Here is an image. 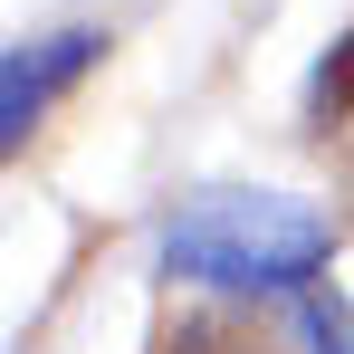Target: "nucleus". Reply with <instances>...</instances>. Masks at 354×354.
Here are the masks:
<instances>
[{
    "instance_id": "1",
    "label": "nucleus",
    "mask_w": 354,
    "mask_h": 354,
    "mask_svg": "<svg viewBox=\"0 0 354 354\" xmlns=\"http://www.w3.org/2000/svg\"><path fill=\"white\" fill-rule=\"evenodd\" d=\"M335 249V221L288 192H201L163 230V268L192 288H297Z\"/></svg>"
},
{
    "instance_id": "2",
    "label": "nucleus",
    "mask_w": 354,
    "mask_h": 354,
    "mask_svg": "<svg viewBox=\"0 0 354 354\" xmlns=\"http://www.w3.org/2000/svg\"><path fill=\"white\" fill-rule=\"evenodd\" d=\"M96 58H106V39H96V29H48V39H19V48H10V67H0V134H10V144H29V124L58 106V86H77Z\"/></svg>"
},
{
    "instance_id": "3",
    "label": "nucleus",
    "mask_w": 354,
    "mask_h": 354,
    "mask_svg": "<svg viewBox=\"0 0 354 354\" xmlns=\"http://www.w3.org/2000/svg\"><path fill=\"white\" fill-rule=\"evenodd\" d=\"M163 354H288L268 326H249V316H230V306H192L173 335H163Z\"/></svg>"
},
{
    "instance_id": "4",
    "label": "nucleus",
    "mask_w": 354,
    "mask_h": 354,
    "mask_svg": "<svg viewBox=\"0 0 354 354\" xmlns=\"http://www.w3.org/2000/svg\"><path fill=\"white\" fill-rule=\"evenodd\" d=\"M306 124H316V134H345L354 124V29L316 58V77H306Z\"/></svg>"
},
{
    "instance_id": "5",
    "label": "nucleus",
    "mask_w": 354,
    "mask_h": 354,
    "mask_svg": "<svg viewBox=\"0 0 354 354\" xmlns=\"http://www.w3.org/2000/svg\"><path fill=\"white\" fill-rule=\"evenodd\" d=\"M306 335H316L326 354H354V316L335 306V297H306Z\"/></svg>"
},
{
    "instance_id": "6",
    "label": "nucleus",
    "mask_w": 354,
    "mask_h": 354,
    "mask_svg": "<svg viewBox=\"0 0 354 354\" xmlns=\"http://www.w3.org/2000/svg\"><path fill=\"white\" fill-rule=\"evenodd\" d=\"M345 173H354V153H345Z\"/></svg>"
}]
</instances>
